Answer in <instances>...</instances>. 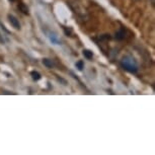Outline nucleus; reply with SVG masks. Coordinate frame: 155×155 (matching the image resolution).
Returning <instances> with one entry per match:
<instances>
[{
	"mask_svg": "<svg viewBox=\"0 0 155 155\" xmlns=\"http://www.w3.org/2000/svg\"><path fill=\"white\" fill-rule=\"evenodd\" d=\"M120 63H121L122 68L126 70V71H128L129 73L135 74V73L138 72V64H137L136 60L130 55H126V56L123 57Z\"/></svg>",
	"mask_w": 155,
	"mask_h": 155,
	"instance_id": "nucleus-1",
	"label": "nucleus"
},
{
	"mask_svg": "<svg viewBox=\"0 0 155 155\" xmlns=\"http://www.w3.org/2000/svg\"><path fill=\"white\" fill-rule=\"evenodd\" d=\"M8 20H9L10 25L15 28V30H20V23H19V20L16 18L14 15H11V14H8Z\"/></svg>",
	"mask_w": 155,
	"mask_h": 155,
	"instance_id": "nucleus-2",
	"label": "nucleus"
},
{
	"mask_svg": "<svg viewBox=\"0 0 155 155\" xmlns=\"http://www.w3.org/2000/svg\"><path fill=\"white\" fill-rule=\"evenodd\" d=\"M126 37H127V30H126L125 28H121L120 30L116 33V40L118 41H124L126 39Z\"/></svg>",
	"mask_w": 155,
	"mask_h": 155,
	"instance_id": "nucleus-3",
	"label": "nucleus"
},
{
	"mask_svg": "<svg viewBox=\"0 0 155 155\" xmlns=\"http://www.w3.org/2000/svg\"><path fill=\"white\" fill-rule=\"evenodd\" d=\"M18 9H19V11L21 13H23V14H25V15H28L30 14V9H28V7L25 5L23 2H19L18 3Z\"/></svg>",
	"mask_w": 155,
	"mask_h": 155,
	"instance_id": "nucleus-4",
	"label": "nucleus"
},
{
	"mask_svg": "<svg viewBox=\"0 0 155 155\" xmlns=\"http://www.w3.org/2000/svg\"><path fill=\"white\" fill-rule=\"evenodd\" d=\"M43 64L47 67V68H49V69H52V68H54V67H55L54 61L51 60V59H44L43 60Z\"/></svg>",
	"mask_w": 155,
	"mask_h": 155,
	"instance_id": "nucleus-5",
	"label": "nucleus"
},
{
	"mask_svg": "<svg viewBox=\"0 0 155 155\" xmlns=\"http://www.w3.org/2000/svg\"><path fill=\"white\" fill-rule=\"evenodd\" d=\"M83 55H84V57H85L86 59H88V60H91L93 58L92 52L89 51V50H83Z\"/></svg>",
	"mask_w": 155,
	"mask_h": 155,
	"instance_id": "nucleus-6",
	"label": "nucleus"
},
{
	"mask_svg": "<svg viewBox=\"0 0 155 155\" xmlns=\"http://www.w3.org/2000/svg\"><path fill=\"white\" fill-rule=\"evenodd\" d=\"M31 78H33L35 81H38V80L41 79V74L37 71H31Z\"/></svg>",
	"mask_w": 155,
	"mask_h": 155,
	"instance_id": "nucleus-7",
	"label": "nucleus"
},
{
	"mask_svg": "<svg viewBox=\"0 0 155 155\" xmlns=\"http://www.w3.org/2000/svg\"><path fill=\"white\" fill-rule=\"evenodd\" d=\"M49 38H50V40H51V42L53 44H55V45H58V44H59V41H58V39H57V36H55L54 34L50 35Z\"/></svg>",
	"mask_w": 155,
	"mask_h": 155,
	"instance_id": "nucleus-8",
	"label": "nucleus"
},
{
	"mask_svg": "<svg viewBox=\"0 0 155 155\" xmlns=\"http://www.w3.org/2000/svg\"><path fill=\"white\" fill-rule=\"evenodd\" d=\"M76 68L79 70V71H82L83 68H84V63H83V61H82V60L78 61V62L76 63Z\"/></svg>",
	"mask_w": 155,
	"mask_h": 155,
	"instance_id": "nucleus-9",
	"label": "nucleus"
},
{
	"mask_svg": "<svg viewBox=\"0 0 155 155\" xmlns=\"http://www.w3.org/2000/svg\"><path fill=\"white\" fill-rule=\"evenodd\" d=\"M0 43H4V40H3V38L1 37V35H0Z\"/></svg>",
	"mask_w": 155,
	"mask_h": 155,
	"instance_id": "nucleus-10",
	"label": "nucleus"
},
{
	"mask_svg": "<svg viewBox=\"0 0 155 155\" xmlns=\"http://www.w3.org/2000/svg\"><path fill=\"white\" fill-rule=\"evenodd\" d=\"M8 1H9V2H11V3H12V2H14V1H15V0H8Z\"/></svg>",
	"mask_w": 155,
	"mask_h": 155,
	"instance_id": "nucleus-11",
	"label": "nucleus"
}]
</instances>
